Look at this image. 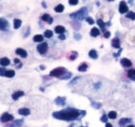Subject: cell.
Listing matches in <instances>:
<instances>
[{
    "label": "cell",
    "mask_w": 135,
    "mask_h": 127,
    "mask_svg": "<svg viewBox=\"0 0 135 127\" xmlns=\"http://www.w3.org/2000/svg\"><path fill=\"white\" fill-rule=\"evenodd\" d=\"M121 64L123 67H131L132 66V62L129 60L128 59H126V58H123V59H121Z\"/></svg>",
    "instance_id": "obj_11"
},
{
    "label": "cell",
    "mask_w": 135,
    "mask_h": 127,
    "mask_svg": "<svg viewBox=\"0 0 135 127\" xmlns=\"http://www.w3.org/2000/svg\"><path fill=\"white\" fill-rule=\"evenodd\" d=\"M100 31H99V29L96 28V27H93V28L91 29V31H90V36H91V37H94L99 36L100 35Z\"/></svg>",
    "instance_id": "obj_17"
},
{
    "label": "cell",
    "mask_w": 135,
    "mask_h": 127,
    "mask_svg": "<svg viewBox=\"0 0 135 127\" xmlns=\"http://www.w3.org/2000/svg\"><path fill=\"white\" fill-rule=\"evenodd\" d=\"M86 21L88 22L89 24H90V25H93L94 22H95V21H94V20L91 18V17H87V18H86Z\"/></svg>",
    "instance_id": "obj_35"
},
{
    "label": "cell",
    "mask_w": 135,
    "mask_h": 127,
    "mask_svg": "<svg viewBox=\"0 0 135 127\" xmlns=\"http://www.w3.org/2000/svg\"><path fill=\"white\" fill-rule=\"evenodd\" d=\"M81 114V112L78 109H73V108H68V109H63V110L54 112L52 114V117L57 119L65 121H73L77 119Z\"/></svg>",
    "instance_id": "obj_1"
},
{
    "label": "cell",
    "mask_w": 135,
    "mask_h": 127,
    "mask_svg": "<svg viewBox=\"0 0 135 127\" xmlns=\"http://www.w3.org/2000/svg\"><path fill=\"white\" fill-rule=\"evenodd\" d=\"M7 70H4L3 68H0V75L3 76V75H5V73H6Z\"/></svg>",
    "instance_id": "obj_37"
},
{
    "label": "cell",
    "mask_w": 135,
    "mask_h": 127,
    "mask_svg": "<svg viewBox=\"0 0 135 127\" xmlns=\"http://www.w3.org/2000/svg\"><path fill=\"white\" fill-rule=\"evenodd\" d=\"M106 127H113V126H112V125L110 124V123H107V124H106Z\"/></svg>",
    "instance_id": "obj_43"
},
{
    "label": "cell",
    "mask_w": 135,
    "mask_h": 127,
    "mask_svg": "<svg viewBox=\"0 0 135 127\" xmlns=\"http://www.w3.org/2000/svg\"><path fill=\"white\" fill-rule=\"evenodd\" d=\"M23 123H24V119H17V120H15L13 123L11 127H20L23 125Z\"/></svg>",
    "instance_id": "obj_21"
},
{
    "label": "cell",
    "mask_w": 135,
    "mask_h": 127,
    "mask_svg": "<svg viewBox=\"0 0 135 127\" xmlns=\"http://www.w3.org/2000/svg\"><path fill=\"white\" fill-rule=\"evenodd\" d=\"M87 13H88V10H87V8H85V7H84V8H80L79 10H78V11L74 12V13L70 14L69 16H70V18L73 19V20H83V19H85V17H86Z\"/></svg>",
    "instance_id": "obj_2"
},
{
    "label": "cell",
    "mask_w": 135,
    "mask_h": 127,
    "mask_svg": "<svg viewBox=\"0 0 135 127\" xmlns=\"http://www.w3.org/2000/svg\"><path fill=\"white\" fill-rule=\"evenodd\" d=\"M122 48H119V52H118V54H114V56H115V57H118L119 54H120L121 53H122Z\"/></svg>",
    "instance_id": "obj_41"
},
{
    "label": "cell",
    "mask_w": 135,
    "mask_h": 127,
    "mask_svg": "<svg viewBox=\"0 0 135 127\" xmlns=\"http://www.w3.org/2000/svg\"><path fill=\"white\" fill-rule=\"evenodd\" d=\"M71 75H72V74L68 72V73L64 74V75H63V76H61L60 79H61V80H66V79H69L70 77H71Z\"/></svg>",
    "instance_id": "obj_31"
},
{
    "label": "cell",
    "mask_w": 135,
    "mask_h": 127,
    "mask_svg": "<svg viewBox=\"0 0 135 127\" xmlns=\"http://www.w3.org/2000/svg\"><path fill=\"white\" fill-rule=\"evenodd\" d=\"M126 17L128 19H131V20H135V12H133V11L128 12V14L126 15Z\"/></svg>",
    "instance_id": "obj_27"
},
{
    "label": "cell",
    "mask_w": 135,
    "mask_h": 127,
    "mask_svg": "<svg viewBox=\"0 0 135 127\" xmlns=\"http://www.w3.org/2000/svg\"><path fill=\"white\" fill-rule=\"evenodd\" d=\"M47 48H48V45H47V42H42V43L39 44L36 47V49L41 54H44L47 51Z\"/></svg>",
    "instance_id": "obj_4"
},
{
    "label": "cell",
    "mask_w": 135,
    "mask_h": 127,
    "mask_svg": "<svg viewBox=\"0 0 135 127\" xmlns=\"http://www.w3.org/2000/svg\"><path fill=\"white\" fill-rule=\"evenodd\" d=\"M64 10V6L63 4H58L55 7V11L57 13H62Z\"/></svg>",
    "instance_id": "obj_25"
},
{
    "label": "cell",
    "mask_w": 135,
    "mask_h": 127,
    "mask_svg": "<svg viewBox=\"0 0 135 127\" xmlns=\"http://www.w3.org/2000/svg\"><path fill=\"white\" fill-rule=\"evenodd\" d=\"M76 57H77V53L76 52H73L72 56H70V59H71V60H74V59H76Z\"/></svg>",
    "instance_id": "obj_36"
},
{
    "label": "cell",
    "mask_w": 135,
    "mask_h": 127,
    "mask_svg": "<svg viewBox=\"0 0 135 127\" xmlns=\"http://www.w3.org/2000/svg\"><path fill=\"white\" fill-rule=\"evenodd\" d=\"M41 69H42V70H44V69H45V67H44L43 65H42V67H41Z\"/></svg>",
    "instance_id": "obj_45"
},
{
    "label": "cell",
    "mask_w": 135,
    "mask_h": 127,
    "mask_svg": "<svg viewBox=\"0 0 135 127\" xmlns=\"http://www.w3.org/2000/svg\"><path fill=\"white\" fill-rule=\"evenodd\" d=\"M97 24H98V25L100 27V28L102 29V30H104L106 27V23L103 21V20H101V19H99L98 20H97Z\"/></svg>",
    "instance_id": "obj_29"
},
{
    "label": "cell",
    "mask_w": 135,
    "mask_h": 127,
    "mask_svg": "<svg viewBox=\"0 0 135 127\" xmlns=\"http://www.w3.org/2000/svg\"><path fill=\"white\" fill-rule=\"evenodd\" d=\"M55 103L58 106H64L66 103V97H57L55 99Z\"/></svg>",
    "instance_id": "obj_8"
},
{
    "label": "cell",
    "mask_w": 135,
    "mask_h": 127,
    "mask_svg": "<svg viewBox=\"0 0 135 127\" xmlns=\"http://www.w3.org/2000/svg\"><path fill=\"white\" fill-rule=\"evenodd\" d=\"M42 20H43V21H47V22H48L49 24H52V21H53V20H52V18L50 16V15H48V14H44V15L42 16Z\"/></svg>",
    "instance_id": "obj_13"
},
{
    "label": "cell",
    "mask_w": 135,
    "mask_h": 127,
    "mask_svg": "<svg viewBox=\"0 0 135 127\" xmlns=\"http://www.w3.org/2000/svg\"><path fill=\"white\" fill-rule=\"evenodd\" d=\"M8 29V22L5 20L3 18L0 19V30L7 31Z\"/></svg>",
    "instance_id": "obj_7"
},
{
    "label": "cell",
    "mask_w": 135,
    "mask_h": 127,
    "mask_svg": "<svg viewBox=\"0 0 135 127\" xmlns=\"http://www.w3.org/2000/svg\"><path fill=\"white\" fill-rule=\"evenodd\" d=\"M55 32L59 34V35L64 34V32H65V28H64L63 25H57V26L55 27Z\"/></svg>",
    "instance_id": "obj_15"
},
{
    "label": "cell",
    "mask_w": 135,
    "mask_h": 127,
    "mask_svg": "<svg viewBox=\"0 0 135 127\" xmlns=\"http://www.w3.org/2000/svg\"><path fill=\"white\" fill-rule=\"evenodd\" d=\"M58 39H60V40H65L66 37L64 36V34H61V35H59Z\"/></svg>",
    "instance_id": "obj_40"
},
{
    "label": "cell",
    "mask_w": 135,
    "mask_h": 127,
    "mask_svg": "<svg viewBox=\"0 0 135 127\" xmlns=\"http://www.w3.org/2000/svg\"><path fill=\"white\" fill-rule=\"evenodd\" d=\"M73 37H74V38L76 39V40H79V39H81V36L80 35H78V34H77V33H75L74 35H73Z\"/></svg>",
    "instance_id": "obj_39"
},
{
    "label": "cell",
    "mask_w": 135,
    "mask_h": 127,
    "mask_svg": "<svg viewBox=\"0 0 135 127\" xmlns=\"http://www.w3.org/2000/svg\"><path fill=\"white\" fill-rule=\"evenodd\" d=\"M112 46L115 48H120V40L117 37L114 38L112 42Z\"/></svg>",
    "instance_id": "obj_16"
},
{
    "label": "cell",
    "mask_w": 135,
    "mask_h": 127,
    "mask_svg": "<svg viewBox=\"0 0 135 127\" xmlns=\"http://www.w3.org/2000/svg\"><path fill=\"white\" fill-rule=\"evenodd\" d=\"M33 40H34V42H41L44 40L43 36L42 35H36V36H34Z\"/></svg>",
    "instance_id": "obj_24"
},
{
    "label": "cell",
    "mask_w": 135,
    "mask_h": 127,
    "mask_svg": "<svg viewBox=\"0 0 135 127\" xmlns=\"http://www.w3.org/2000/svg\"><path fill=\"white\" fill-rule=\"evenodd\" d=\"M13 119H14V116L11 115L10 114H8V113H4L1 116V121L3 123L9 122V121H12Z\"/></svg>",
    "instance_id": "obj_5"
},
{
    "label": "cell",
    "mask_w": 135,
    "mask_h": 127,
    "mask_svg": "<svg viewBox=\"0 0 135 127\" xmlns=\"http://www.w3.org/2000/svg\"><path fill=\"white\" fill-rule=\"evenodd\" d=\"M22 25V21L19 19H14V29H19Z\"/></svg>",
    "instance_id": "obj_20"
},
{
    "label": "cell",
    "mask_w": 135,
    "mask_h": 127,
    "mask_svg": "<svg viewBox=\"0 0 135 127\" xmlns=\"http://www.w3.org/2000/svg\"><path fill=\"white\" fill-rule=\"evenodd\" d=\"M127 127H135V126H128Z\"/></svg>",
    "instance_id": "obj_46"
},
{
    "label": "cell",
    "mask_w": 135,
    "mask_h": 127,
    "mask_svg": "<svg viewBox=\"0 0 135 127\" xmlns=\"http://www.w3.org/2000/svg\"><path fill=\"white\" fill-rule=\"evenodd\" d=\"M128 76L132 80H135V69H131L128 71Z\"/></svg>",
    "instance_id": "obj_22"
},
{
    "label": "cell",
    "mask_w": 135,
    "mask_h": 127,
    "mask_svg": "<svg viewBox=\"0 0 135 127\" xmlns=\"http://www.w3.org/2000/svg\"><path fill=\"white\" fill-rule=\"evenodd\" d=\"M66 69L64 68V67H58V68H56L54 70H52V71L50 72V75L51 76H54V77H59L60 78L61 76L66 74Z\"/></svg>",
    "instance_id": "obj_3"
},
{
    "label": "cell",
    "mask_w": 135,
    "mask_h": 127,
    "mask_svg": "<svg viewBox=\"0 0 135 127\" xmlns=\"http://www.w3.org/2000/svg\"><path fill=\"white\" fill-rule=\"evenodd\" d=\"M15 75V72L14 71V70H7L6 73H5V76L8 77V78H12V77H14Z\"/></svg>",
    "instance_id": "obj_26"
},
{
    "label": "cell",
    "mask_w": 135,
    "mask_h": 127,
    "mask_svg": "<svg viewBox=\"0 0 135 127\" xmlns=\"http://www.w3.org/2000/svg\"><path fill=\"white\" fill-rule=\"evenodd\" d=\"M132 122V119H127V118H123V119H121L119 120V126L121 127H124L127 124Z\"/></svg>",
    "instance_id": "obj_12"
},
{
    "label": "cell",
    "mask_w": 135,
    "mask_h": 127,
    "mask_svg": "<svg viewBox=\"0 0 135 127\" xmlns=\"http://www.w3.org/2000/svg\"><path fill=\"white\" fill-rule=\"evenodd\" d=\"M68 3L70 5H76L78 3V0H68Z\"/></svg>",
    "instance_id": "obj_33"
},
{
    "label": "cell",
    "mask_w": 135,
    "mask_h": 127,
    "mask_svg": "<svg viewBox=\"0 0 135 127\" xmlns=\"http://www.w3.org/2000/svg\"><path fill=\"white\" fill-rule=\"evenodd\" d=\"M87 68H88V65H87L85 63H83L82 64H80L79 66H78V70L80 72H85L87 70Z\"/></svg>",
    "instance_id": "obj_23"
},
{
    "label": "cell",
    "mask_w": 135,
    "mask_h": 127,
    "mask_svg": "<svg viewBox=\"0 0 135 127\" xmlns=\"http://www.w3.org/2000/svg\"><path fill=\"white\" fill-rule=\"evenodd\" d=\"M19 114L20 115H23V116H27L30 114V110L27 108H23V109H20L18 110Z\"/></svg>",
    "instance_id": "obj_10"
},
{
    "label": "cell",
    "mask_w": 135,
    "mask_h": 127,
    "mask_svg": "<svg viewBox=\"0 0 135 127\" xmlns=\"http://www.w3.org/2000/svg\"><path fill=\"white\" fill-rule=\"evenodd\" d=\"M91 105L93 108H95V109H100V107H101V104L100 103H96V102H91Z\"/></svg>",
    "instance_id": "obj_32"
},
{
    "label": "cell",
    "mask_w": 135,
    "mask_h": 127,
    "mask_svg": "<svg viewBox=\"0 0 135 127\" xmlns=\"http://www.w3.org/2000/svg\"><path fill=\"white\" fill-rule=\"evenodd\" d=\"M107 1H114V0H107Z\"/></svg>",
    "instance_id": "obj_47"
},
{
    "label": "cell",
    "mask_w": 135,
    "mask_h": 127,
    "mask_svg": "<svg viewBox=\"0 0 135 127\" xmlns=\"http://www.w3.org/2000/svg\"><path fill=\"white\" fill-rule=\"evenodd\" d=\"M14 63H16V64H18V63H20V61L18 59H14Z\"/></svg>",
    "instance_id": "obj_44"
},
{
    "label": "cell",
    "mask_w": 135,
    "mask_h": 127,
    "mask_svg": "<svg viewBox=\"0 0 135 127\" xmlns=\"http://www.w3.org/2000/svg\"><path fill=\"white\" fill-rule=\"evenodd\" d=\"M15 54H16L17 55L22 57V58H26L27 57V52L23 48H17L16 51H15Z\"/></svg>",
    "instance_id": "obj_9"
},
{
    "label": "cell",
    "mask_w": 135,
    "mask_h": 127,
    "mask_svg": "<svg viewBox=\"0 0 135 127\" xmlns=\"http://www.w3.org/2000/svg\"><path fill=\"white\" fill-rule=\"evenodd\" d=\"M104 37H106V38H108V37H111V32H106L105 34H104Z\"/></svg>",
    "instance_id": "obj_38"
},
{
    "label": "cell",
    "mask_w": 135,
    "mask_h": 127,
    "mask_svg": "<svg viewBox=\"0 0 135 127\" xmlns=\"http://www.w3.org/2000/svg\"><path fill=\"white\" fill-rule=\"evenodd\" d=\"M24 95H25V92H22V91H19V92H14V93L12 95V98H13L14 100H17L19 97H22V96H24Z\"/></svg>",
    "instance_id": "obj_14"
},
{
    "label": "cell",
    "mask_w": 135,
    "mask_h": 127,
    "mask_svg": "<svg viewBox=\"0 0 135 127\" xmlns=\"http://www.w3.org/2000/svg\"><path fill=\"white\" fill-rule=\"evenodd\" d=\"M128 11V7L125 1H121L119 4V12L121 14H125Z\"/></svg>",
    "instance_id": "obj_6"
},
{
    "label": "cell",
    "mask_w": 135,
    "mask_h": 127,
    "mask_svg": "<svg viewBox=\"0 0 135 127\" xmlns=\"http://www.w3.org/2000/svg\"><path fill=\"white\" fill-rule=\"evenodd\" d=\"M80 127H84V126H80Z\"/></svg>",
    "instance_id": "obj_48"
},
{
    "label": "cell",
    "mask_w": 135,
    "mask_h": 127,
    "mask_svg": "<svg viewBox=\"0 0 135 127\" xmlns=\"http://www.w3.org/2000/svg\"><path fill=\"white\" fill-rule=\"evenodd\" d=\"M89 56H90L91 59H96L97 58H98V54H97L96 50H95V49H91V50L89 52Z\"/></svg>",
    "instance_id": "obj_18"
},
{
    "label": "cell",
    "mask_w": 135,
    "mask_h": 127,
    "mask_svg": "<svg viewBox=\"0 0 135 127\" xmlns=\"http://www.w3.org/2000/svg\"><path fill=\"white\" fill-rule=\"evenodd\" d=\"M42 6H43V8H47V5H46V3H45V2H42Z\"/></svg>",
    "instance_id": "obj_42"
},
{
    "label": "cell",
    "mask_w": 135,
    "mask_h": 127,
    "mask_svg": "<svg viewBox=\"0 0 135 127\" xmlns=\"http://www.w3.org/2000/svg\"><path fill=\"white\" fill-rule=\"evenodd\" d=\"M108 117L112 119H116V118H117V113H116L115 111H111V112L108 114Z\"/></svg>",
    "instance_id": "obj_30"
},
{
    "label": "cell",
    "mask_w": 135,
    "mask_h": 127,
    "mask_svg": "<svg viewBox=\"0 0 135 127\" xmlns=\"http://www.w3.org/2000/svg\"><path fill=\"white\" fill-rule=\"evenodd\" d=\"M100 120H101V122L107 123V114H104L103 115H102V117L100 118Z\"/></svg>",
    "instance_id": "obj_34"
},
{
    "label": "cell",
    "mask_w": 135,
    "mask_h": 127,
    "mask_svg": "<svg viewBox=\"0 0 135 127\" xmlns=\"http://www.w3.org/2000/svg\"><path fill=\"white\" fill-rule=\"evenodd\" d=\"M44 36H45L47 38H51V37L53 36V32H52L51 30H47V31H45V32H44Z\"/></svg>",
    "instance_id": "obj_28"
},
{
    "label": "cell",
    "mask_w": 135,
    "mask_h": 127,
    "mask_svg": "<svg viewBox=\"0 0 135 127\" xmlns=\"http://www.w3.org/2000/svg\"><path fill=\"white\" fill-rule=\"evenodd\" d=\"M10 64V60L8 59V58L4 57V58H2L1 60H0V64L2 66H7Z\"/></svg>",
    "instance_id": "obj_19"
}]
</instances>
